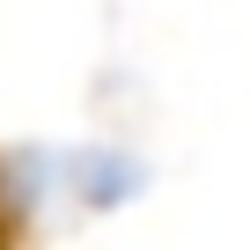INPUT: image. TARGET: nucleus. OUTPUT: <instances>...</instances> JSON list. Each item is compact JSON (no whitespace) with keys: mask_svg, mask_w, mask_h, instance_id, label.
<instances>
[{"mask_svg":"<svg viewBox=\"0 0 250 250\" xmlns=\"http://www.w3.org/2000/svg\"><path fill=\"white\" fill-rule=\"evenodd\" d=\"M59 184L81 206H118V199L140 191V169L125 162L118 147H81V155H59Z\"/></svg>","mask_w":250,"mask_h":250,"instance_id":"1","label":"nucleus"}]
</instances>
